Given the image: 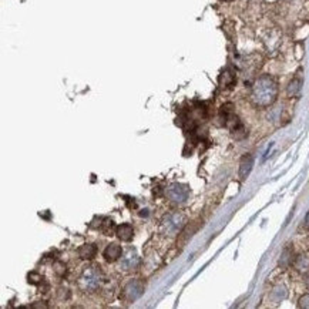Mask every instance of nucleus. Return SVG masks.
Listing matches in <instances>:
<instances>
[{
    "label": "nucleus",
    "instance_id": "f8f14e48",
    "mask_svg": "<svg viewBox=\"0 0 309 309\" xmlns=\"http://www.w3.org/2000/svg\"><path fill=\"white\" fill-rule=\"evenodd\" d=\"M235 83V74L232 73L231 70H225L224 73L221 74L219 77V84L222 87H231Z\"/></svg>",
    "mask_w": 309,
    "mask_h": 309
},
{
    "label": "nucleus",
    "instance_id": "412c9836",
    "mask_svg": "<svg viewBox=\"0 0 309 309\" xmlns=\"http://www.w3.org/2000/svg\"><path fill=\"white\" fill-rule=\"evenodd\" d=\"M305 285H307V288H309V275H307V278H305Z\"/></svg>",
    "mask_w": 309,
    "mask_h": 309
},
{
    "label": "nucleus",
    "instance_id": "6e6552de",
    "mask_svg": "<svg viewBox=\"0 0 309 309\" xmlns=\"http://www.w3.org/2000/svg\"><path fill=\"white\" fill-rule=\"evenodd\" d=\"M252 165H254V157L252 155L247 154V155H244L241 158V163H239V177L242 180H245L250 175V173L252 170Z\"/></svg>",
    "mask_w": 309,
    "mask_h": 309
},
{
    "label": "nucleus",
    "instance_id": "0eeeda50",
    "mask_svg": "<svg viewBox=\"0 0 309 309\" xmlns=\"http://www.w3.org/2000/svg\"><path fill=\"white\" fill-rule=\"evenodd\" d=\"M103 255H104V259L107 262H116L123 256V248L118 244H110L104 250Z\"/></svg>",
    "mask_w": 309,
    "mask_h": 309
},
{
    "label": "nucleus",
    "instance_id": "6ab92c4d",
    "mask_svg": "<svg viewBox=\"0 0 309 309\" xmlns=\"http://www.w3.org/2000/svg\"><path fill=\"white\" fill-rule=\"evenodd\" d=\"M35 308H47V305L46 304H36V305H33Z\"/></svg>",
    "mask_w": 309,
    "mask_h": 309
},
{
    "label": "nucleus",
    "instance_id": "4468645a",
    "mask_svg": "<svg viewBox=\"0 0 309 309\" xmlns=\"http://www.w3.org/2000/svg\"><path fill=\"white\" fill-rule=\"evenodd\" d=\"M301 87H302V80L301 78H293L291 83H290L287 91H288L290 96H298L299 91H301Z\"/></svg>",
    "mask_w": 309,
    "mask_h": 309
},
{
    "label": "nucleus",
    "instance_id": "39448f33",
    "mask_svg": "<svg viewBox=\"0 0 309 309\" xmlns=\"http://www.w3.org/2000/svg\"><path fill=\"white\" fill-rule=\"evenodd\" d=\"M144 292V284L140 279H133L130 281L123 290V298L127 302H134L137 301Z\"/></svg>",
    "mask_w": 309,
    "mask_h": 309
},
{
    "label": "nucleus",
    "instance_id": "f257e3e1",
    "mask_svg": "<svg viewBox=\"0 0 309 309\" xmlns=\"http://www.w3.org/2000/svg\"><path fill=\"white\" fill-rule=\"evenodd\" d=\"M278 97V84L271 76H261L252 86L251 100L256 107H270Z\"/></svg>",
    "mask_w": 309,
    "mask_h": 309
},
{
    "label": "nucleus",
    "instance_id": "20e7f679",
    "mask_svg": "<svg viewBox=\"0 0 309 309\" xmlns=\"http://www.w3.org/2000/svg\"><path fill=\"white\" fill-rule=\"evenodd\" d=\"M188 195H190V188L180 182H174L167 188V197L171 202L182 204L188 200Z\"/></svg>",
    "mask_w": 309,
    "mask_h": 309
},
{
    "label": "nucleus",
    "instance_id": "1a4fd4ad",
    "mask_svg": "<svg viewBox=\"0 0 309 309\" xmlns=\"http://www.w3.org/2000/svg\"><path fill=\"white\" fill-rule=\"evenodd\" d=\"M116 235L118 239L128 242L134 236V228L130 224H121V225L116 227Z\"/></svg>",
    "mask_w": 309,
    "mask_h": 309
},
{
    "label": "nucleus",
    "instance_id": "2eb2a0df",
    "mask_svg": "<svg viewBox=\"0 0 309 309\" xmlns=\"http://www.w3.org/2000/svg\"><path fill=\"white\" fill-rule=\"evenodd\" d=\"M271 296H272V299L275 302L282 301V299L287 296V288H285V287H275L272 293H271Z\"/></svg>",
    "mask_w": 309,
    "mask_h": 309
},
{
    "label": "nucleus",
    "instance_id": "dca6fc26",
    "mask_svg": "<svg viewBox=\"0 0 309 309\" xmlns=\"http://www.w3.org/2000/svg\"><path fill=\"white\" fill-rule=\"evenodd\" d=\"M29 279V284H32V285H39L41 281H43V278H41V275L37 272H30L29 273V276H27Z\"/></svg>",
    "mask_w": 309,
    "mask_h": 309
},
{
    "label": "nucleus",
    "instance_id": "423d86ee",
    "mask_svg": "<svg viewBox=\"0 0 309 309\" xmlns=\"http://www.w3.org/2000/svg\"><path fill=\"white\" fill-rule=\"evenodd\" d=\"M138 265H140V256L137 255L135 251L128 250L127 252L121 256L120 268H121L123 271H133V270L138 268Z\"/></svg>",
    "mask_w": 309,
    "mask_h": 309
},
{
    "label": "nucleus",
    "instance_id": "4be33fe9",
    "mask_svg": "<svg viewBox=\"0 0 309 309\" xmlns=\"http://www.w3.org/2000/svg\"><path fill=\"white\" fill-rule=\"evenodd\" d=\"M221 1H232V0H221Z\"/></svg>",
    "mask_w": 309,
    "mask_h": 309
},
{
    "label": "nucleus",
    "instance_id": "ddd939ff",
    "mask_svg": "<svg viewBox=\"0 0 309 309\" xmlns=\"http://www.w3.org/2000/svg\"><path fill=\"white\" fill-rule=\"evenodd\" d=\"M292 261H293V251H292L291 247H288V248H285V250H284V252H282V255H281V259H279V267L287 268V267H290V265H291Z\"/></svg>",
    "mask_w": 309,
    "mask_h": 309
},
{
    "label": "nucleus",
    "instance_id": "9d476101",
    "mask_svg": "<svg viewBox=\"0 0 309 309\" xmlns=\"http://www.w3.org/2000/svg\"><path fill=\"white\" fill-rule=\"evenodd\" d=\"M97 247L94 244H84L81 245L78 250H77V254L80 256V259H84V261H89V259H93L96 255H97Z\"/></svg>",
    "mask_w": 309,
    "mask_h": 309
},
{
    "label": "nucleus",
    "instance_id": "f03ea898",
    "mask_svg": "<svg viewBox=\"0 0 309 309\" xmlns=\"http://www.w3.org/2000/svg\"><path fill=\"white\" fill-rule=\"evenodd\" d=\"M101 282V273L97 267L86 268L78 278V288L83 292H94Z\"/></svg>",
    "mask_w": 309,
    "mask_h": 309
},
{
    "label": "nucleus",
    "instance_id": "a211bd4d",
    "mask_svg": "<svg viewBox=\"0 0 309 309\" xmlns=\"http://www.w3.org/2000/svg\"><path fill=\"white\" fill-rule=\"evenodd\" d=\"M298 307L304 309H309V295H304V296H301V298H299V301H298Z\"/></svg>",
    "mask_w": 309,
    "mask_h": 309
},
{
    "label": "nucleus",
    "instance_id": "9b49d317",
    "mask_svg": "<svg viewBox=\"0 0 309 309\" xmlns=\"http://www.w3.org/2000/svg\"><path fill=\"white\" fill-rule=\"evenodd\" d=\"M296 271L302 273H309V255H301L293 262Z\"/></svg>",
    "mask_w": 309,
    "mask_h": 309
},
{
    "label": "nucleus",
    "instance_id": "f3484780",
    "mask_svg": "<svg viewBox=\"0 0 309 309\" xmlns=\"http://www.w3.org/2000/svg\"><path fill=\"white\" fill-rule=\"evenodd\" d=\"M55 272L57 273L58 276H63V275L66 273V264H63V262H56Z\"/></svg>",
    "mask_w": 309,
    "mask_h": 309
},
{
    "label": "nucleus",
    "instance_id": "aec40b11",
    "mask_svg": "<svg viewBox=\"0 0 309 309\" xmlns=\"http://www.w3.org/2000/svg\"><path fill=\"white\" fill-rule=\"evenodd\" d=\"M305 227H307V228H309V212L307 214V217H305Z\"/></svg>",
    "mask_w": 309,
    "mask_h": 309
},
{
    "label": "nucleus",
    "instance_id": "7ed1b4c3",
    "mask_svg": "<svg viewBox=\"0 0 309 309\" xmlns=\"http://www.w3.org/2000/svg\"><path fill=\"white\" fill-rule=\"evenodd\" d=\"M185 225V217L181 212H171L161 222V231L164 235H177Z\"/></svg>",
    "mask_w": 309,
    "mask_h": 309
}]
</instances>
